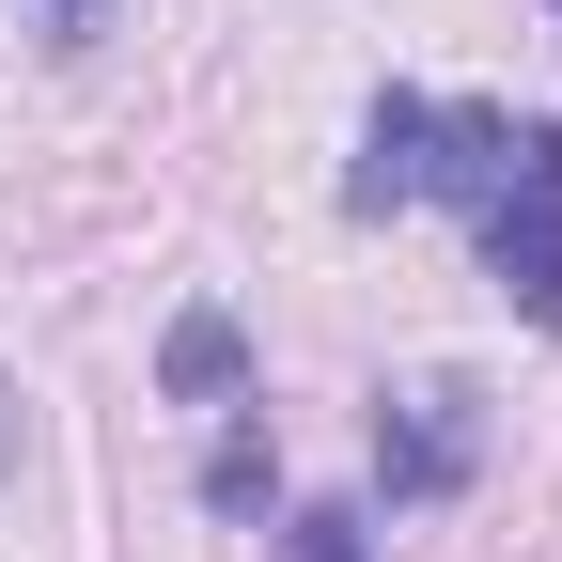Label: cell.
Returning a JSON list of instances; mask_svg holds the SVG:
<instances>
[{
	"label": "cell",
	"instance_id": "cell-4",
	"mask_svg": "<svg viewBox=\"0 0 562 562\" xmlns=\"http://www.w3.org/2000/svg\"><path fill=\"white\" fill-rule=\"evenodd\" d=\"M281 547H297V562H375V547H360V516H297Z\"/></svg>",
	"mask_w": 562,
	"mask_h": 562
},
{
	"label": "cell",
	"instance_id": "cell-3",
	"mask_svg": "<svg viewBox=\"0 0 562 562\" xmlns=\"http://www.w3.org/2000/svg\"><path fill=\"white\" fill-rule=\"evenodd\" d=\"M172 391H235V328H220V313L172 328Z\"/></svg>",
	"mask_w": 562,
	"mask_h": 562
},
{
	"label": "cell",
	"instance_id": "cell-5",
	"mask_svg": "<svg viewBox=\"0 0 562 562\" xmlns=\"http://www.w3.org/2000/svg\"><path fill=\"white\" fill-rule=\"evenodd\" d=\"M32 16H47V47H94V32H110V0H32Z\"/></svg>",
	"mask_w": 562,
	"mask_h": 562
},
{
	"label": "cell",
	"instance_id": "cell-1",
	"mask_svg": "<svg viewBox=\"0 0 562 562\" xmlns=\"http://www.w3.org/2000/svg\"><path fill=\"white\" fill-rule=\"evenodd\" d=\"M422 188H453L469 235H484V266H501V297L531 328H562V125L547 110L516 125V110H453V94H375L344 203L391 220V203H422Z\"/></svg>",
	"mask_w": 562,
	"mask_h": 562
},
{
	"label": "cell",
	"instance_id": "cell-6",
	"mask_svg": "<svg viewBox=\"0 0 562 562\" xmlns=\"http://www.w3.org/2000/svg\"><path fill=\"white\" fill-rule=\"evenodd\" d=\"M0 453H16V422H0Z\"/></svg>",
	"mask_w": 562,
	"mask_h": 562
},
{
	"label": "cell",
	"instance_id": "cell-2",
	"mask_svg": "<svg viewBox=\"0 0 562 562\" xmlns=\"http://www.w3.org/2000/svg\"><path fill=\"white\" fill-rule=\"evenodd\" d=\"M469 438H484V422H469V375H422V391L375 406V484H391V501H453V484H469Z\"/></svg>",
	"mask_w": 562,
	"mask_h": 562
}]
</instances>
